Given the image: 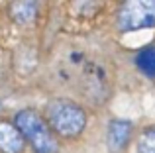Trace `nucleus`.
<instances>
[{
    "label": "nucleus",
    "instance_id": "7",
    "mask_svg": "<svg viewBox=\"0 0 155 153\" xmlns=\"http://www.w3.org/2000/svg\"><path fill=\"white\" fill-rule=\"evenodd\" d=\"M136 67L140 69V73H143L145 76L155 79V45L143 47L141 51H137Z\"/></svg>",
    "mask_w": 155,
    "mask_h": 153
},
{
    "label": "nucleus",
    "instance_id": "3",
    "mask_svg": "<svg viewBox=\"0 0 155 153\" xmlns=\"http://www.w3.org/2000/svg\"><path fill=\"white\" fill-rule=\"evenodd\" d=\"M118 28L126 34L155 28V0H124L118 12Z\"/></svg>",
    "mask_w": 155,
    "mask_h": 153
},
{
    "label": "nucleus",
    "instance_id": "8",
    "mask_svg": "<svg viewBox=\"0 0 155 153\" xmlns=\"http://www.w3.org/2000/svg\"><path fill=\"white\" fill-rule=\"evenodd\" d=\"M137 151L140 153H155V128H147V130L140 135Z\"/></svg>",
    "mask_w": 155,
    "mask_h": 153
},
{
    "label": "nucleus",
    "instance_id": "5",
    "mask_svg": "<svg viewBox=\"0 0 155 153\" xmlns=\"http://www.w3.org/2000/svg\"><path fill=\"white\" fill-rule=\"evenodd\" d=\"M10 16L20 26L31 24L38 16V0H14L10 4Z\"/></svg>",
    "mask_w": 155,
    "mask_h": 153
},
{
    "label": "nucleus",
    "instance_id": "4",
    "mask_svg": "<svg viewBox=\"0 0 155 153\" xmlns=\"http://www.w3.org/2000/svg\"><path fill=\"white\" fill-rule=\"evenodd\" d=\"M24 143L26 139L16 124L0 122V153H22Z\"/></svg>",
    "mask_w": 155,
    "mask_h": 153
},
{
    "label": "nucleus",
    "instance_id": "2",
    "mask_svg": "<svg viewBox=\"0 0 155 153\" xmlns=\"http://www.w3.org/2000/svg\"><path fill=\"white\" fill-rule=\"evenodd\" d=\"M14 120H16L14 124L18 126V130L22 132L24 139L30 143L35 153H55L57 151L55 134L49 128L47 120H43L35 110H31V108L20 110Z\"/></svg>",
    "mask_w": 155,
    "mask_h": 153
},
{
    "label": "nucleus",
    "instance_id": "6",
    "mask_svg": "<svg viewBox=\"0 0 155 153\" xmlns=\"http://www.w3.org/2000/svg\"><path fill=\"white\" fill-rule=\"evenodd\" d=\"M130 135H132V124L128 120H114V122H110L108 142L112 149H122L130 142Z\"/></svg>",
    "mask_w": 155,
    "mask_h": 153
},
{
    "label": "nucleus",
    "instance_id": "1",
    "mask_svg": "<svg viewBox=\"0 0 155 153\" xmlns=\"http://www.w3.org/2000/svg\"><path fill=\"white\" fill-rule=\"evenodd\" d=\"M47 124L61 138H77L87 126V114L73 100L55 98L47 104Z\"/></svg>",
    "mask_w": 155,
    "mask_h": 153
}]
</instances>
